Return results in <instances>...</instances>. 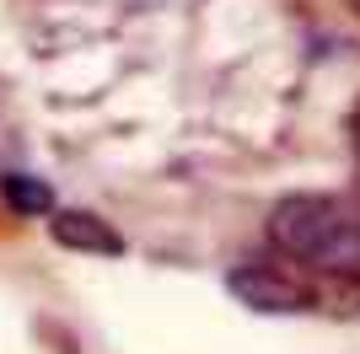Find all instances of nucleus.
<instances>
[{
	"label": "nucleus",
	"mask_w": 360,
	"mask_h": 354,
	"mask_svg": "<svg viewBox=\"0 0 360 354\" xmlns=\"http://www.w3.org/2000/svg\"><path fill=\"white\" fill-rule=\"evenodd\" d=\"M226 290L237 295L242 306L274 311V317H290V311H307V306H312V290H307V284L290 280L285 268H264V263L231 268V274H226Z\"/></svg>",
	"instance_id": "nucleus-2"
},
{
	"label": "nucleus",
	"mask_w": 360,
	"mask_h": 354,
	"mask_svg": "<svg viewBox=\"0 0 360 354\" xmlns=\"http://www.w3.org/2000/svg\"><path fill=\"white\" fill-rule=\"evenodd\" d=\"M269 247L301 258L312 268H328V274H345L360 268V221L345 204H333L323 193H296V199H280L269 209Z\"/></svg>",
	"instance_id": "nucleus-1"
},
{
	"label": "nucleus",
	"mask_w": 360,
	"mask_h": 354,
	"mask_svg": "<svg viewBox=\"0 0 360 354\" xmlns=\"http://www.w3.org/2000/svg\"><path fill=\"white\" fill-rule=\"evenodd\" d=\"M49 236L70 252H97V258H119L124 252V236L113 231L103 215H91V209H54Z\"/></svg>",
	"instance_id": "nucleus-3"
},
{
	"label": "nucleus",
	"mask_w": 360,
	"mask_h": 354,
	"mask_svg": "<svg viewBox=\"0 0 360 354\" xmlns=\"http://www.w3.org/2000/svg\"><path fill=\"white\" fill-rule=\"evenodd\" d=\"M0 199L11 204V215H54V188L32 172H6L0 177Z\"/></svg>",
	"instance_id": "nucleus-4"
},
{
	"label": "nucleus",
	"mask_w": 360,
	"mask_h": 354,
	"mask_svg": "<svg viewBox=\"0 0 360 354\" xmlns=\"http://www.w3.org/2000/svg\"><path fill=\"white\" fill-rule=\"evenodd\" d=\"M349 145H355V156H360V103L349 107Z\"/></svg>",
	"instance_id": "nucleus-5"
}]
</instances>
